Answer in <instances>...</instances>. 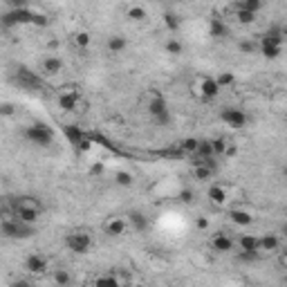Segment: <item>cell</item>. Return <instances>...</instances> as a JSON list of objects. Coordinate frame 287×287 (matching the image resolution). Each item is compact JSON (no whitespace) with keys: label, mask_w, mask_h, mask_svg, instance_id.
Masks as SVG:
<instances>
[{"label":"cell","mask_w":287,"mask_h":287,"mask_svg":"<svg viewBox=\"0 0 287 287\" xmlns=\"http://www.w3.org/2000/svg\"><path fill=\"white\" fill-rule=\"evenodd\" d=\"M285 287H287V278H285Z\"/></svg>","instance_id":"c3c4849f"},{"label":"cell","mask_w":287,"mask_h":287,"mask_svg":"<svg viewBox=\"0 0 287 287\" xmlns=\"http://www.w3.org/2000/svg\"><path fill=\"white\" fill-rule=\"evenodd\" d=\"M11 287H32L30 280H25V278H18V280H14L11 283Z\"/></svg>","instance_id":"7bdbcfd3"},{"label":"cell","mask_w":287,"mask_h":287,"mask_svg":"<svg viewBox=\"0 0 287 287\" xmlns=\"http://www.w3.org/2000/svg\"><path fill=\"white\" fill-rule=\"evenodd\" d=\"M65 137H67V142H70V144L79 146V144L83 142V139H86V135L79 131L76 126H65Z\"/></svg>","instance_id":"f546056e"},{"label":"cell","mask_w":287,"mask_h":287,"mask_svg":"<svg viewBox=\"0 0 287 287\" xmlns=\"http://www.w3.org/2000/svg\"><path fill=\"white\" fill-rule=\"evenodd\" d=\"M52 280H54V285H56V287H70V285H72L70 272H67V269H61V267L52 272Z\"/></svg>","instance_id":"d4e9b609"},{"label":"cell","mask_w":287,"mask_h":287,"mask_svg":"<svg viewBox=\"0 0 287 287\" xmlns=\"http://www.w3.org/2000/svg\"><path fill=\"white\" fill-rule=\"evenodd\" d=\"M0 231H3V236L7 240H27L36 233V227L16 220V218H5L3 224H0Z\"/></svg>","instance_id":"7a4b0ae2"},{"label":"cell","mask_w":287,"mask_h":287,"mask_svg":"<svg viewBox=\"0 0 287 287\" xmlns=\"http://www.w3.org/2000/svg\"><path fill=\"white\" fill-rule=\"evenodd\" d=\"M236 18H238L240 25H251L256 20V14L251 11H245V9H236Z\"/></svg>","instance_id":"e575fe53"},{"label":"cell","mask_w":287,"mask_h":287,"mask_svg":"<svg viewBox=\"0 0 287 287\" xmlns=\"http://www.w3.org/2000/svg\"><path fill=\"white\" fill-rule=\"evenodd\" d=\"M76 148H79V150H81V153H88V150H90V148H92V144H90V139L86 137V139H83V142H81V144H79V146H76Z\"/></svg>","instance_id":"b9f144b4"},{"label":"cell","mask_w":287,"mask_h":287,"mask_svg":"<svg viewBox=\"0 0 287 287\" xmlns=\"http://www.w3.org/2000/svg\"><path fill=\"white\" fill-rule=\"evenodd\" d=\"M11 209H34V211H45V204L41 198L34 195H18L16 200H11Z\"/></svg>","instance_id":"9c48e42d"},{"label":"cell","mask_w":287,"mask_h":287,"mask_svg":"<svg viewBox=\"0 0 287 287\" xmlns=\"http://www.w3.org/2000/svg\"><path fill=\"white\" fill-rule=\"evenodd\" d=\"M128 227H131V224H128L126 218L115 216V218H110V220L103 224V231L108 233L110 238H121V236L128 231Z\"/></svg>","instance_id":"ba28073f"},{"label":"cell","mask_w":287,"mask_h":287,"mask_svg":"<svg viewBox=\"0 0 287 287\" xmlns=\"http://www.w3.org/2000/svg\"><path fill=\"white\" fill-rule=\"evenodd\" d=\"M16 81H18V86L25 88V90H38L43 86L41 79L34 74L32 70H27V67H22V65L16 70Z\"/></svg>","instance_id":"8992f818"},{"label":"cell","mask_w":287,"mask_h":287,"mask_svg":"<svg viewBox=\"0 0 287 287\" xmlns=\"http://www.w3.org/2000/svg\"><path fill=\"white\" fill-rule=\"evenodd\" d=\"M198 148H200V139H195V137H187V139H182V142H179V153L195 155V153H198Z\"/></svg>","instance_id":"484cf974"},{"label":"cell","mask_w":287,"mask_h":287,"mask_svg":"<svg viewBox=\"0 0 287 287\" xmlns=\"http://www.w3.org/2000/svg\"><path fill=\"white\" fill-rule=\"evenodd\" d=\"M283 258H285V260H287V247H285V251H283Z\"/></svg>","instance_id":"ee69618b"},{"label":"cell","mask_w":287,"mask_h":287,"mask_svg":"<svg viewBox=\"0 0 287 287\" xmlns=\"http://www.w3.org/2000/svg\"><path fill=\"white\" fill-rule=\"evenodd\" d=\"M236 155H238V146H236V144H227V150H224L222 157H236Z\"/></svg>","instance_id":"ab89813d"},{"label":"cell","mask_w":287,"mask_h":287,"mask_svg":"<svg viewBox=\"0 0 287 287\" xmlns=\"http://www.w3.org/2000/svg\"><path fill=\"white\" fill-rule=\"evenodd\" d=\"M211 247L213 251H218V254H229V251H233V240L229 238L227 233H216L211 240Z\"/></svg>","instance_id":"7c38bea8"},{"label":"cell","mask_w":287,"mask_h":287,"mask_svg":"<svg viewBox=\"0 0 287 287\" xmlns=\"http://www.w3.org/2000/svg\"><path fill=\"white\" fill-rule=\"evenodd\" d=\"M76 106H79V92L76 90H67V92L59 94V108L63 112L76 110Z\"/></svg>","instance_id":"5bb4252c"},{"label":"cell","mask_w":287,"mask_h":287,"mask_svg":"<svg viewBox=\"0 0 287 287\" xmlns=\"http://www.w3.org/2000/svg\"><path fill=\"white\" fill-rule=\"evenodd\" d=\"M195 227H198V229H202V231H204V229L209 227V220H206L204 216H198V220H195Z\"/></svg>","instance_id":"60d3db41"},{"label":"cell","mask_w":287,"mask_h":287,"mask_svg":"<svg viewBox=\"0 0 287 287\" xmlns=\"http://www.w3.org/2000/svg\"><path fill=\"white\" fill-rule=\"evenodd\" d=\"M220 119L227 123L229 128H233V131H243L247 123H249L247 112L240 110V108H233V106H224V108L220 110Z\"/></svg>","instance_id":"5b68a950"},{"label":"cell","mask_w":287,"mask_h":287,"mask_svg":"<svg viewBox=\"0 0 287 287\" xmlns=\"http://www.w3.org/2000/svg\"><path fill=\"white\" fill-rule=\"evenodd\" d=\"M280 49H283V45H276V43H269L265 38H260V54L265 56V59L274 61L280 56Z\"/></svg>","instance_id":"d6986e66"},{"label":"cell","mask_w":287,"mask_h":287,"mask_svg":"<svg viewBox=\"0 0 287 287\" xmlns=\"http://www.w3.org/2000/svg\"><path fill=\"white\" fill-rule=\"evenodd\" d=\"M209 34L213 38H227L229 36V27L224 25L222 18H211L209 20Z\"/></svg>","instance_id":"ffe728a7"},{"label":"cell","mask_w":287,"mask_h":287,"mask_svg":"<svg viewBox=\"0 0 287 287\" xmlns=\"http://www.w3.org/2000/svg\"><path fill=\"white\" fill-rule=\"evenodd\" d=\"M238 247L243 254H254V256H260V238L251 233H243L238 238Z\"/></svg>","instance_id":"30bf717a"},{"label":"cell","mask_w":287,"mask_h":287,"mask_svg":"<svg viewBox=\"0 0 287 287\" xmlns=\"http://www.w3.org/2000/svg\"><path fill=\"white\" fill-rule=\"evenodd\" d=\"M236 9H245V11H251V14H258L263 9V3L260 0H243V3L236 5Z\"/></svg>","instance_id":"d6a6232c"},{"label":"cell","mask_w":287,"mask_h":287,"mask_svg":"<svg viewBox=\"0 0 287 287\" xmlns=\"http://www.w3.org/2000/svg\"><path fill=\"white\" fill-rule=\"evenodd\" d=\"M65 245L72 254L83 256L92 249V236L86 233V231H70L65 236Z\"/></svg>","instance_id":"277c9868"},{"label":"cell","mask_w":287,"mask_h":287,"mask_svg":"<svg viewBox=\"0 0 287 287\" xmlns=\"http://www.w3.org/2000/svg\"><path fill=\"white\" fill-rule=\"evenodd\" d=\"M41 70H43L47 76H56L61 70H63V61H61L59 56H54V54H52V56H45L43 63H41Z\"/></svg>","instance_id":"2e32d148"},{"label":"cell","mask_w":287,"mask_h":287,"mask_svg":"<svg viewBox=\"0 0 287 287\" xmlns=\"http://www.w3.org/2000/svg\"><path fill=\"white\" fill-rule=\"evenodd\" d=\"M283 233H285V236H287V224H285V227H283Z\"/></svg>","instance_id":"f6af8a7d"},{"label":"cell","mask_w":287,"mask_h":287,"mask_svg":"<svg viewBox=\"0 0 287 287\" xmlns=\"http://www.w3.org/2000/svg\"><path fill=\"white\" fill-rule=\"evenodd\" d=\"M41 216H43L41 211H34V209H14V218H16V220L27 222V224H36V220Z\"/></svg>","instance_id":"44dd1931"},{"label":"cell","mask_w":287,"mask_h":287,"mask_svg":"<svg viewBox=\"0 0 287 287\" xmlns=\"http://www.w3.org/2000/svg\"><path fill=\"white\" fill-rule=\"evenodd\" d=\"M283 175H285V179H287V166H285V171H283Z\"/></svg>","instance_id":"bcb514c9"},{"label":"cell","mask_w":287,"mask_h":287,"mask_svg":"<svg viewBox=\"0 0 287 287\" xmlns=\"http://www.w3.org/2000/svg\"><path fill=\"white\" fill-rule=\"evenodd\" d=\"M216 81H218V86H220V90L233 88L236 86V74H233V72H229V70H222V72H218Z\"/></svg>","instance_id":"4316f807"},{"label":"cell","mask_w":287,"mask_h":287,"mask_svg":"<svg viewBox=\"0 0 287 287\" xmlns=\"http://www.w3.org/2000/svg\"><path fill=\"white\" fill-rule=\"evenodd\" d=\"M94 287H121V285L115 276H108V274H106V276H99L94 280Z\"/></svg>","instance_id":"d590c367"},{"label":"cell","mask_w":287,"mask_h":287,"mask_svg":"<svg viewBox=\"0 0 287 287\" xmlns=\"http://www.w3.org/2000/svg\"><path fill=\"white\" fill-rule=\"evenodd\" d=\"M47 258H45L43 254H30L25 258V269L30 274H34V276H43L45 272H47Z\"/></svg>","instance_id":"52a82bcc"},{"label":"cell","mask_w":287,"mask_h":287,"mask_svg":"<svg viewBox=\"0 0 287 287\" xmlns=\"http://www.w3.org/2000/svg\"><path fill=\"white\" fill-rule=\"evenodd\" d=\"M177 198L182 204H193V200H195V193L191 189H179V193H177Z\"/></svg>","instance_id":"74e56055"},{"label":"cell","mask_w":287,"mask_h":287,"mask_svg":"<svg viewBox=\"0 0 287 287\" xmlns=\"http://www.w3.org/2000/svg\"><path fill=\"white\" fill-rule=\"evenodd\" d=\"M72 43L76 45V49L86 52V49H90V45H92V34L86 32V30L74 32V34H72Z\"/></svg>","instance_id":"ac0fdd59"},{"label":"cell","mask_w":287,"mask_h":287,"mask_svg":"<svg viewBox=\"0 0 287 287\" xmlns=\"http://www.w3.org/2000/svg\"><path fill=\"white\" fill-rule=\"evenodd\" d=\"M164 47H166V52L171 54V56H179V54L184 52V45H182V41H179V38H168Z\"/></svg>","instance_id":"1f68e13d"},{"label":"cell","mask_w":287,"mask_h":287,"mask_svg":"<svg viewBox=\"0 0 287 287\" xmlns=\"http://www.w3.org/2000/svg\"><path fill=\"white\" fill-rule=\"evenodd\" d=\"M164 25L168 27V32H179V27H182V18L175 14V11H166L164 14Z\"/></svg>","instance_id":"83f0119b"},{"label":"cell","mask_w":287,"mask_h":287,"mask_svg":"<svg viewBox=\"0 0 287 287\" xmlns=\"http://www.w3.org/2000/svg\"><path fill=\"white\" fill-rule=\"evenodd\" d=\"M126 18L133 20V22H142L148 18V11H146L142 5H131V7L126 9Z\"/></svg>","instance_id":"cb8c5ba5"},{"label":"cell","mask_w":287,"mask_h":287,"mask_svg":"<svg viewBox=\"0 0 287 287\" xmlns=\"http://www.w3.org/2000/svg\"><path fill=\"white\" fill-rule=\"evenodd\" d=\"M200 94L204 97L206 101H211V99H216L218 94H220V86H218V81H216V76H204L200 81Z\"/></svg>","instance_id":"8fae6325"},{"label":"cell","mask_w":287,"mask_h":287,"mask_svg":"<svg viewBox=\"0 0 287 287\" xmlns=\"http://www.w3.org/2000/svg\"><path fill=\"white\" fill-rule=\"evenodd\" d=\"M115 182L119 184V187H133V182H135V177H133V173H128V171H117L115 173Z\"/></svg>","instance_id":"836d02e7"},{"label":"cell","mask_w":287,"mask_h":287,"mask_svg":"<svg viewBox=\"0 0 287 287\" xmlns=\"http://www.w3.org/2000/svg\"><path fill=\"white\" fill-rule=\"evenodd\" d=\"M218 171V164H193V177L198 182H209Z\"/></svg>","instance_id":"9a60e30c"},{"label":"cell","mask_w":287,"mask_h":287,"mask_svg":"<svg viewBox=\"0 0 287 287\" xmlns=\"http://www.w3.org/2000/svg\"><path fill=\"white\" fill-rule=\"evenodd\" d=\"M278 247H280V238L276 233H265V236H260V251H278Z\"/></svg>","instance_id":"603a6c76"},{"label":"cell","mask_w":287,"mask_h":287,"mask_svg":"<svg viewBox=\"0 0 287 287\" xmlns=\"http://www.w3.org/2000/svg\"><path fill=\"white\" fill-rule=\"evenodd\" d=\"M238 49H240V54L249 56V54H256L258 49H260V45H258L256 41H251V38H245V41L238 43Z\"/></svg>","instance_id":"4dcf8cb0"},{"label":"cell","mask_w":287,"mask_h":287,"mask_svg":"<svg viewBox=\"0 0 287 287\" xmlns=\"http://www.w3.org/2000/svg\"><path fill=\"white\" fill-rule=\"evenodd\" d=\"M25 139L30 144L34 146H38V148H49V146L54 144V133H52V128L47 126V123H43V121H34L30 123V126L25 128Z\"/></svg>","instance_id":"6da1fadb"},{"label":"cell","mask_w":287,"mask_h":287,"mask_svg":"<svg viewBox=\"0 0 287 287\" xmlns=\"http://www.w3.org/2000/svg\"><path fill=\"white\" fill-rule=\"evenodd\" d=\"M211 144H213V153H216V157H222L224 150H227V139L218 137V139H211Z\"/></svg>","instance_id":"8d00e7d4"},{"label":"cell","mask_w":287,"mask_h":287,"mask_svg":"<svg viewBox=\"0 0 287 287\" xmlns=\"http://www.w3.org/2000/svg\"><path fill=\"white\" fill-rule=\"evenodd\" d=\"M0 112H3V117H9V115H14V106H11L9 101H5V103L0 106Z\"/></svg>","instance_id":"f35d334b"},{"label":"cell","mask_w":287,"mask_h":287,"mask_svg":"<svg viewBox=\"0 0 287 287\" xmlns=\"http://www.w3.org/2000/svg\"><path fill=\"white\" fill-rule=\"evenodd\" d=\"M229 218H231V222L238 224V227H251V224H254V216L245 209H231L229 211Z\"/></svg>","instance_id":"e0dca14e"},{"label":"cell","mask_w":287,"mask_h":287,"mask_svg":"<svg viewBox=\"0 0 287 287\" xmlns=\"http://www.w3.org/2000/svg\"><path fill=\"white\" fill-rule=\"evenodd\" d=\"M209 200L213 204H224V200H227V193H224V189L220 184H211L209 187Z\"/></svg>","instance_id":"f1b7e54d"},{"label":"cell","mask_w":287,"mask_h":287,"mask_svg":"<svg viewBox=\"0 0 287 287\" xmlns=\"http://www.w3.org/2000/svg\"><path fill=\"white\" fill-rule=\"evenodd\" d=\"M148 115L153 117V121L160 123V126H171V108H168L166 99L160 97V94H155V97L148 101Z\"/></svg>","instance_id":"3957f363"},{"label":"cell","mask_w":287,"mask_h":287,"mask_svg":"<svg viewBox=\"0 0 287 287\" xmlns=\"http://www.w3.org/2000/svg\"><path fill=\"white\" fill-rule=\"evenodd\" d=\"M108 52L110 54H121L123 49L128 47V41H126V36H121V34H115V36H110L108 38Z\"/></svg>","instance_id":"7402d4cb"},{"label":"cell","mask_w":287,"mask_h":287,"mask_svg":"<svg viewBox=\"0 0 287 287\" xmlns=\"http://www.w3.org/2000/svg\"><path fill=\"white\" fill-rule=\"evenodd\" d=\"M131 287H144V285H131Z\"/></svg>","instance_id":"7dc6e473"},{"label":"cell","mask_w":287,"mask_h":287,"mask_svg":"<svg viewBox=\"0 0 287 287\" xmlns=\"http://www.w3.org/2000/svg\"><path fill=\"white\" fill-rule=\"evenodd\" d=\"M126 220L128 224L135 229V231H146V229L150 227V222H148V218L144 216L142 211H137V209H133V211H128V216H126Z\"/></svg>","instance_id":"4fadbf2b"}]
</instances>
